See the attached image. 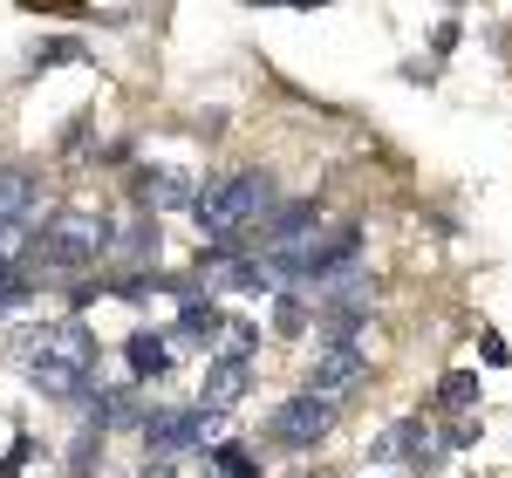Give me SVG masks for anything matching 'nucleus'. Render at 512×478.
<instances>
[{
    "label": "nucleus",
    "mask_w": 512,
    "mask_h": 478,
    "mask_svg": "<svg viewBox=\"0 0 512 478\" xmlns=\"http://www.w3.org/2000/svg\"><path fill=\"white\" fill-rule=\"evenodd\" d=\"M123 356H130V376H144V383L171 376V342H164V335H151V328H137V335L123 342Z\"/></svg>",
    "instance_id": "nucleus-13"
},
{
    "label": "nucleus",
    "mask_w": 512,
    "mask_h": 478,
    "mask_svg": "<svg viewBox=\"0 0 512 478\" xmlns=\"http://www.w3.org/2000/svg\"><path fill=\"white\" fill-rule=\"evenodd\" d=\"M267 212H274V185H267V171H239V178L212 185V192L192 205V219H198V233H205V239H246Z\"/></svg>",
    "instance_id": "nucleus-2"
},
{
    "label": "nucleus",
    "mask_w": 512,
    "mask_h": 478,
    "mask_svg": "<svg viewBox=\"0 0 512 478\" xmlns=\"http://www.w3.org/2000/svg\"><path fill=\"white\" fill-rule=\"evenodd\" d=\"M478 356L492 362V369H506V362H512V349H506V335H492V328H485V342H478Z\"/></svg>",
    "instance_id": "nucleus-21"
},
{
    "label": "nucleus",
    "mask_w": 512,
    "mask_h": 478,
    "mask_svg": "<svg viewBox=\"0 0 512 478\" xmlns=\"http://www.w3.org/2000/svg\"><path fill=\"white\" fill-rule=\"evenodd\" d=\"M478 403V369H451L437 383V410H472Z\"/></svg>",
    "instance_id": "nucleus-17"
},
{
    "label": "nucleus",
    "mask_w": 512,
    "mask_h": 478,
    "mask_svg": "<svg viewBox=\"0 0 512 478\" xmlns=\"http://www.w3.org/2000/svg\"><path fill=\"white\" fill-rule=\"evenodd\" d=\"M62 62H89V41H76V35H55V41H41L28 69H62Z\"/></svg>",
    "instance_id": "nucleus-18"
},
{
    "label": "nucleus",
    "mask_w": 512,
    "mask_h": 478,
    "mask_svg": "<svg viewBox=\"0 0 512 478\" xmlns=\"http://www.w3.org/2000/svg\"><path fill=\"white\" fill-rule=\"evenodd\" d=\"M21 260H28V219H0V280L21 274Z\"/></svg>",
    "instance_id": "nucleus-15"
},
{
    "label": "nucleus",
    "mask_w": 512,
    "mask_h": 478,
    "mask_svg": "<svg viewBox=\"0 0 512 478\" xmlns=\"http://www.w3.org/2000/svg\"><path fill=\"white\" fill-rule=\"evenodd\" d=\"M369 321V294H349V301H328L315 315V335L321 342H355V328Z\"/></svg>",
    "instance_id": "nucleus-12"
},
{
    "label": "nucleus",
    "mask_w": 512,
    "mask_h": 478,
    "mask_svg": "<svg viewBox=\"0 0 512 478\" xmlns=\"http://www.w3.org/2000/svg\"><path fill=\"white\" fill-rule=\"evenodd\" d=\"M219 410H151L144 417V438H151V451L158 458H171V451H192V444H205V438H219V424H212Z\"/></svg>",
    "instance_id": "nucleus-4"
},
{
    "label": "nucleus",
    "mask_w": 512,
    "mask_h": 478,
    "mask_svg": "<svg viewBox=\"0 0 512 478\" xmlns=\"http://www.w3.org/2000/svg\"><path fill=\"white\" fill-rule=\"evenodd\" d=\"M369 458H410V472L424 478V472H437V458H444V438H437L424 417H403V424H390L383 438L369 444Z\"/></svg>",
    "instance_id": "nucleus-6"
},
{
    "label": "nucleus",
    "mask_w": 512,
    "mask_h": 478,
    "mask_svg": "<svg viewBox=\"0 0 512 478\" xmlns=\"http://www.w3.org/2000/svg\"><path fill=\"white\" fill-rule=\"evenodd\" d=\"M253 390V362L239 356V349H219V356L205 362V383H198V403L205 410H233L239 397Z\"/></svg>",
    "instance_id": "nucleus-7"
},
{
    "label": "nucleus",
    "mask_w": 512,
    "mask_h": 478,
    "mask_svg": "<svg viewBox=\"0 0 512 478\" xmlns=\"http://www.w3.org/2000/svg\"><path fill=\"white\" fill-rule=\"evenodd\" d=\"M137 205H151V212H192V205H198V178H192V171H178V164L137 171Z\"/></svg>",
    "instance_id": "nucleus-8"
},
{
    "label": "nucleus",
    "mask_w": 512,
    "mask_h": 478,
    "mask_svg": "<svg viewBox=\"0 0 512 478\" xmlns=\"http://www.w3.org/2000/svg\"><path fill=\"white\" fill-rule=\"evenodd\" d=\"M212 472L219 478H260V465H253V451H239V444H212Z\"/></svg>",
    "instance_id": "nucleus-19"
},
{
    "label": "nucleus",
    "mask_w": 512,
    "mask_h": 478,
    "mask_svg": "<svg viewBox=\"0 0 512 478\" xmlns=\"http://www.w3.org/2000/svg\"><path fill=\"white\" fill-rule=\"evenodd\" d=\"M362 369H369V356H362L355 342H321L315 369H308V390H321V397H342V390H355V383H362Z\"/></svg>",
    "instance_id": "nucleus-9"
},
{
    "label": "nucleus",
    "mask_w": 512,
    "mask_h": 478,
    "mask_svg": "<svg viewBox=\"0 0 512 478\" xmlns=\"http://www.w3.org/2000/svg\"><path fill=\"white\" fill-rule=\"evenodd\" d=\"M35 199H41L35 171H28V164H0V219H28Z\"/></svg>",
    "instance_id": "nucleus-14"
},
{
    "label": "nucleus",
    "mask_w": 512,
    "mask_h": 478,
    "mask_svg": "<svg viewBox=\"0 0 512 478\" xmlns=\"http://www.w3.org/2000/svg\"><path fill=\"white\" fill-rule=\"evenodd\" d=\"M103 253H110V212H96V205H62V212H48V226H41V260H48V274H89Z\"/></svg>",
    "instance_id": "nucleus-1"
},
{
    "label": "nucleus",
    "mask_w": 512,
    "mask_h": 478,
    "mask_svg": "<svg viewBox=\"0 0 512 478\" xmlns=\"http://www.w3.org/2000/svg\"><path fill=\"white\" fill-rule=\"evenodd\" d=\"M41 335H48V321L7 328V335H0V362H35V356H41Z\"/></svg>",
    "instance_id": "nucleus-16"
},
{
    "label": "nucleus",
    "mask_w": 512,
    "mask_h": 478,
    "mask_svg": "<svg viewBox=\"0 0 512 478\" xmlns=\"http://www.w3.org/2000/svg\"><path fill=\"white\" fill-rule=\"evenodd\" d=\"M274 328L280 335H308V301H301V294H280L274 301Z\"/></svg>",
    "instance_id": "nucleus-20"
},
{
    "label": "nucleus",
    "mask_w": 512,
    "mask_h": 478,
    "mask_svg": "<svg viewBox=\"0 0 512 478\" xmlns=\"http://www.w3.org/2000/svg\"><path fill=\"white\" fill-rule=\"evenodd\" d=\"M28 294H35V287H28L21 274H14V280H0V308H28Z\"/></svg>",
    "instance_id": "nucleus-22"
},
{
    "label": "nucleus",
    "mask_w": 512,
    "mask_h": 478,
    "mask_svg": "<svg viewBox=\"0 0 512 478\" xmlns=\"http://www.w3.org/2000/svg\"><path fill=\"white\" fill-rule=\"evenodd\" d=\"M478 438V417H465V424H451V431H444V444H472Z\"/></svg>",
    "instance_id": "nucleus-24"
},
{
    "label": "nucleus",
    "mask_w": 512,
    "mask_h": 478,
    "mask_svg": "<svg viewBox=\"0 0 512 478\" xmlns=\"http://www.w3.org/2000/svg\"><path fill=\"white\" fill-rule=\"evenodd\" d=\"M103 260H117V267H151L158 260V212L151 205H123L117 219H110V253Z\"/></svg>",
    "instance_id": "nucleus-5"
},
{
    "label": "nucleus",
    "mask_w": 512,
    "mask_h": 478,
    "mask_svg": "<svg viewBox=\"0 0 512 478\" xmlns=\"http://www.w3.org/2000/svg\"><path fill=\"white\" fill-rule=\"evenodd\" d=\"M294 7H328V0H294Z\"/></svg>",
    "instance_id": "nucleus-26"
},
{
    "label": "nucleus",
    "mask_w": 512,
    "mask_h": 478,
    "mask_svg": "<svg viewBox=\"0 0 512 478\" xmlns=\"http://www.w3.org/2000/svg\"><path fill=\"white\" fill-rule=\"evenodd\" d=\"M137 478H185V472H178L171 458H158V465H144V472H137Z\"/></svg>",
    "instance_id": "nucleus-25"
},
{
    "label": "nucleus",
    "mask_w": 512,
    "mask_h": 478,
    "mask_svg": "<svg viewBox=\"0 0 512 478\" xmlns=\"http://www.w3.org/2000/svg\"><path fill=\"white\" fill-rule=\"evenodd\" d=\"M28 458H35V444L21 438V444H14V451H7V458H0V478H14V472H21V465H28Z\"/></svg>",
    "instance_id": "nucleus-23"
},
{
    "label": "nucleus",
    "mask_w": 512,
    "mask_h": 478,
    "mask_svg": "<svg viewBox=\"0 0 512 478\" xmlns=\"http://www.w3.org/2000/svg\"><path fill=\"white\" fill-rule=\"evenodd\" d=\"M335 397H321V390H301V397H287L274 410V444H287V451H308V444L328 438V424H335V410H328Z\"/></svg>",
    "instance_id": "nucleus-3"
},
{
    "label": "nucleus",
    "mask_w": 512,
    "mask_h": 478,
    "mask_svg": "<svg viewBox=\"0 0 512 478\" xmlns=\"http://www.w3.org/2000/svg\"><path fill=\"white\" fill-rule=\"evenodd\" d=\"M130 424H144L137 397L123 390L117 376H96V431H130Z\"/></svg>",
    "instance_id": "nucleus-11"
},
{
    "label": "nucleus",
    "mask_w": 512,
    "mask_h": 478,
    "mask_svg": "<svg viewBox=\"0 0 512 478\" xmlns=\"http://www.w3.org/2000/svg\"><path fill=\"white\" fill-rule=\"evenodd\" d=\"M171 342H178V349H212V342H226V315H219V301H212V294H205V301H198V294H185Z\"/></svg>",
    "instance_id": "nucleus-10"
}]
</instances>
